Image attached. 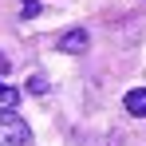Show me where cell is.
<instances>
[{
  "label": "cell",
  "instance_id": "obj_4",
  "mask_svg": "<svg viewBox=\"0 0 146 146\" xmlns=\"http://www.w3.org/2000/svg\"><path fill=\"white\" fill-rule=\"evenodd\" d=\"M16 103H20V91H16V87H4V83H0V107H16Z\"/></svg>",
  "mask_w": 146,
  "mask_h": 146
},
{
  "label": "cell",
  "instance_id": "obj_6",
  "mask_svg": "<svg viewBox=\"0 0 146 146\" xmlns=\"http://www.w3.org/2000/svg\"><path fill=\"white\" fill-rule=\"evenodd\" d=\"M20 12H24V20H32V16H40V0H24V8H20Z\"/></svg>",
  "mask_w": 146,
  "mask_h": 146
},
{
  "label": "cell",
  "instance_id": "obj_1",
  "mask_svg": "<svg viewBox=\"0 0 146 146\" xmlns=\"http://www.w3.org/2000/svg\"><path fill=\"white\" fill-rule=\"evenodd\" d=\"M0 146H32V126L12 107H0Z\"/></svg>",
  "mask_w": 146,
  "mask_h": 146
},
{
  "label": "cell",
  "instance_id": "obj_3",
  "mask_svg": "<svg viewBox=\"0 0 146 146\" xmlns=\"http://www.w3.org/2000/svg\"><path fill=\"white\" fill-rule=\"evenodd\" d=\"M126 111L130 115H138V119H146V87H134V91H126Z\"/></svg>",
  "mask_w": 146,
  "mask_h": 146
},
{
  "label": "cell",
  "instance_id": "obj_5",
  "mask_svg": "<svg viewBox=\"0 0 146 146\" xmlns=\"http://www.w3.org/2000/svg\"><path fill=\"white\" fill-rule=\"evenodd\" d=\"M44 91H48V79L44 75H32L28 79V95H44Z\"/></svg>",
  "mask_w": 146,
  "mask_h": 146
},
{
  "label": "cell",
  "instance_id": "obj_2",
  "mask_svg": "<svg viewBox=\"0 0 146 146\" xmlns=\"http://www.w3.org/2000/svg\"><path fill=\"white\" fill-rule=\"evenodd\" d=\"M91 44V36L83 32V28H71V32H63L59 36V51H67V55H83Z\"/></svg>",
  "mask_w": 146,
  "mask_h": 146
}]
</instances>
